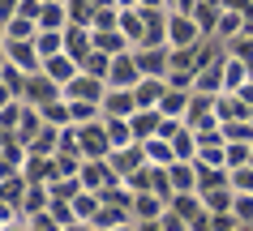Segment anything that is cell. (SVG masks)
I'll return each mask as SVG.
<instances>
[{
	"instance_id": "4fadbf2b",
	"label": "cell",
	"mask_w": 253,
	"mask_h": 231,
	"mask_svg": "<svg viewBox=\"0 0 253 231\" xmlns=\"http://www.w3.org/2000/svg\"><path fill=\"white\" fill-rule=\"evenodd\" d=\"M185 43H193V22H185L176 13L172 17V47H185Z\"/></svg>"
},
{
	"instance_id": "30bf717a",
	"label": "cell",
	"mask_w": 253,
	"mask_h": 231,
	"mask_svg": "<svg viewBox=\"0 0 253 231\" xmlns=\"http://www.w3.org/2000/svg\"><path fill=\"white\" fill-rule=\"evenodd\" d=\"M4 30H9V39H35L39 34V17H26V13H17L4 22Z\"/></svg>"
},
{
	"instance_id": "5bb4252c",
	"label": "cell",
	"mask_w": 253,
	"mask_h": 231,
	"mask_svg": "<svg viewBox=\"0 0 253 231\" xmlns=\"http://www.w3.org/2000/svg\"><path fill=\"white\" fill-rule=\"evenodd\" d=\"M172 150H176V159H193V150H198L193 133H176L172 137Z\"/></svg>"
},
{
	"instance_id": "ba28073f",
	"label": "cell",
	"mask_w": 253,
	"mask_h": 231,
	"mask_svg": "<svg viewBox=\"0 0 253 231\" xmlns=\"http://www.w3.org/2000/svg\"><path fill=\"white\" fill-rule=\"evenodd\" d=\"M43 120L47 124H56V129H69V124H73V111H69V99L60 95V99H52V103H43Z\"/></svg>"
},
{
	"instance_id": "7a4b0ae2",
	"label": "cell",
	"mask_w": 253,
	"mask_h": 231,
	"mask_svg": "<svg viewBox=\"0 0 253 231\" xmlns=\"http://www.w3.org/2000/svg\"><path fill=\"white\" fill-rule=\"evenodd\" d=\"M60 95H65V86L52 82L43 68H39V73H26V86H22V99H26V103L43 107V103H52V99H60Z\"/></svg>"
},
{
	"instance_id": "9c48e42d",
	"label": "cell",
	"mask_w": 253,
	"mask_h": 231,
	"mask_svg": "<svg viewBox=\"0 0 253 231\" xmlns=\"http://www.w3.org/2000/svg\"><path fill=\"white\" fill-rule=\"evenodd\" d=\"M35 47H39L43 60L60 56V52H65V30H39V34H35Z\"/></svg>"
},
{
	"instance_id": "3957f363",
	"label": "cell",
	"mask_w": 253,
	"mask_h": 231,
	"mask_svg": "<svg viewBox=\"0 0 253 231\" xmlns=\"http://www.w3.org/2000/svg\"><path fill=\"white\" fill-rule=\"evenodd\" d=\"M4 60L17 65L22 73H39L43 68V56H39V47H35V39H9L4 43Z\"/></svg>"
},
{
	"instance_id": "9a60e30c",
	"label": "cell",
	"mask_w": 253,
	"mask_h": 231,
	"mask_svg": "<svg viewBox=\"0 0 253 231\" xmlns=\"http://www.w3.org/2000/svg\"><path fill=\"white\" fill-rule=\"evenodd\" d=\"M13 99H17V90H13V86H9V82H0V111L9 107V103H13Z\"/></svg>"
},
{
	"instance_id": "8992f818",
	"label": "cell",
	"mask_w": 253,
	"mask_h": 231,
	"mask_svg": "<svg viewBox=\"0 0 253 231\" xmlns=\"http://www.w3.org/2000/svg\"><path fill=\"white\" fill-rule=\"evenodd\" d=\"M142 150H146L150 163H159V167H172V163H176V150H172V141H168V137H146V141H142Z\"/></svg>"
},
{
	"instance_id": "52a82bcc",
	"label": "cell",
	"mask_w": 253,
	"mask_h": 231,
	"mask_svg": "<svg viewBox=\"0 0 253 231\" xmlns=\"http://www.w3.org/2000/svg\"><path fill=\"white\" fill-rule=\"evenodd\" d=\"M163 90H168V82H159V77H155V82H150V77H142V82L133 86V99H137V107H155V103L163 99Z\"/></svg>"
},
{
	"instance_id": "8fae6325",
	"label": "cell",
	"mask_w": 253,
	"mask_h": 231,
	"mask_svg": "<svg viewBox=\"0 0 253 231\" xmlns=\"http://www.w3.org/2000/svg\"><path fill=\"white\" fill-rule=\"evenodd\" d=\"M163 214V201H155L150 193H137V201H133V218L137 223H150V218H159Z\"/></svg>"
},
{
	"instance_id": "5b68a950",
	"label": "cell",
	"mask_w": 253,
	"mask_h": 231,
	"mask_svg": "<svg viewBox=\"0 0 253 231\" xmlns=\"http://www.w3.org/2000/svg\"><path fill=\"white\" fill-rule=\"evenodd\" d=\"M65 26H69L65 0H43V9H39V30H65Z\"/></svg>"
},
{
	"instance_id": "277c9868",
	"label": "cell",
	"mask_w": 253,
	"mask_h": 231,
	"mask_svg": "<svg viewBox=\"0 0 253 231\" xmlns=\"http://www.w3.org/2000/svg\"><path fill=\"white\" fill-rule=\"evenodd\" d=\"M43 73H47L52 82L65 86V82H73V77L82 73V65H78V60H73L69 52H60V56H52V60H43Z\"/></svg>"
},
{
	"instance_id": "6da1fadb",
	"label": "cell",
	"mask_w": 253,
	"mask_h": 231,
	"mask_svg": "<svg viewBox=\"0 0 253 231\" xmlns=\"http://www.w3.org/2000/svg\"><path fill=\"white\" fill-rule=\"evenodd\" d=\"M78 146H82V159H107V154H112V137H107V124H99V120L78 124Z\"/></svg>"
},
{
	"instance_id": "7c38bea8",
	"label": "cell",
	"mask_w": 253,
	"mask_h": 231,
	"mask_svg": "<svg viewBox=\"0 0 253 231\" xmlns=\"http://www.w3.org/2000/svg\"><path fill=\"white\" fill-rule=\"evenodd\" d=\"M65 9H69V22H73V26H90L94 22V4L90 0H65Z\"/></svg>"
}]
</instances>
